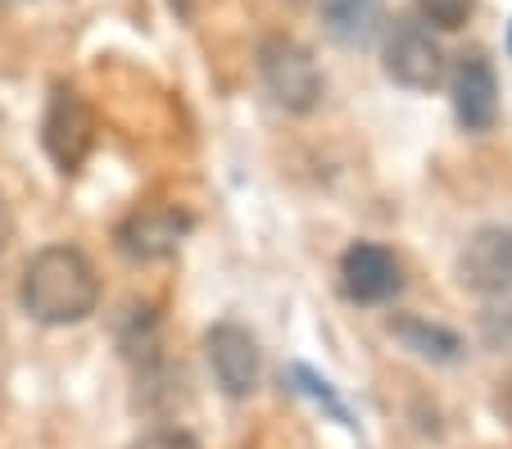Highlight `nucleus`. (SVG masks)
<instances>
[{
	"mask_svg": "<svg viewBox=\"0 0 512 449\" xmlns=\"http://www.w3.org/2000/svg\"><path fill=\"white\" fill-rule=\"evenodd\" d=\"M23 309L46 327H73L87 323L100 304V277L96 264L78 245H46L28 259L19 282Z\"/></svg>",
	"mask_w": 512,
	"mask_h": 449,
	"instance_id": "obj_1",
	"label": "nucleus"
},
{
	"mask_svg": "<svg viewBox=\"0 0 512 449\" xmlns=\"http://www.w3.org/2000/svg\"><path fill=\"white\" fill-rule=\"evenodd\" d=\"M259 82L272 96V105L286 114H313L327 91L318 59L290 37H268L259 46Z\"/></svg>",
	"mask_w": 512,
	"mask_h": 449,
	"instance_id": "obj_2",
	"label": "nucleus"
},
{
	"mask_svg": "<svg viewBox=\"0 0 512 449\" xmlns=\"http://www.w3.org/2000/svg\"><path fill=\"white\" fill-rule=\"evenodd\" d=\"M386 78L408 91H435L445 82V50L422 14H399L386 28Z\"/></svg>",
	"mask_w": 512,
	"mask_h": 449,
	"instance_id": "obj_3",
	"label": "nucleus"
},
{
	"mask_svg": "<svg viewBox=\"0 0 512 449\" xmlns=\"http://www.w3.org/2000/svg\"><path fill=\"white\" fill-rule=\"evenodd\" d=\"M41 146H46L50 164L59 173H78L87 164L91 146H96V114L73 87H55L41 114Z\"/></svg>",
	"mask_w": 512,
	"mask_h": 449,
	"instance_id": "obj_4",
	"label": "nucleus"
},
{
	"mask_svg": "<svg viewBox=\"0 0 512 449\" xmlns=\"http://www.w3.org/2000/svg\"><path fill=\"white\" fill-rule=\"evenodd\" d=\"M191 227L195 218L177 205H141L114 227V245L132 264H159V259H173Z\"/></svg>",
	"mask_w": 512,
	"mask_h": 449,
	"instance_id": "obj_5",
	"label": "nucleus"
},
{
	"mask_svg": "<svg viewBox=\"0 0 512 449\" xmlns=\"http://www.w3.org/2000/svg\"><path fill=\"white\" fill-rule=\"evenodd\" d=\"M340 291L354 304H390L404 291V268L377 241H354L340 254Z\"/></svg>",
	"mask_w": 512,
	"mask_h": 449,
	"instance_id": "obj_6",
	"label": "nucleus"
},
{
	"mask_svg": "<svg viewBox=\"0 0 512 449\" xmlns=\"http://www.w3.org/2000/svg\"><path fill=\"white\" fill-rule=\"evenodd\" d=\"M449 100L463 132H490L499 118V78L485 50H463L449 73Z\"/></svg>",
	"mask_w": 512,
	"mask_h": 449,
	"instance_id": "obj_7",
	"label": "nucleus"
},
{
	"mask_svg": "<svg viewBox=\"0 0 512 449\" xmlns=\"http://www.w3.org/2000/svg\"><path fill=\"white\" fill-rule=\"evenodd\" d=\"M204 354H209L213 381L223 386V395H232V400L254 395L263 359H259V341H254L245 327H236V323L209 327V336H204Z\"/></svg>",
	"mask_w": 512,
	"mask_h": 449,
	"instance_id": "obj_8",
	"label": "nucleus"
},
{
	"mask_svg": "<svg viewBox=\"0 0 512 449\" xmlns=\"http://www.w3.org/2000/svg\"><path fill=\"white\" fill-rule=\"evenodd\" d=\"M458 282L476 295L512 291V227H481L458 254Z\"/></svg>",
	"mask_w": 512,
	"mask_h": 449,
	"instance_id": "obj_9",
	"label": "nucleus"
},
{
	"mask_svg": "<svg viewBox=\"0 0 512 449\" xmlns=\"http://www.w3.org/2000/svg\"><path fill=\"white\" fill-rule=\"evenodd\" d=\"M318 14L340 46H368L386 23V0H318Z\"/></svg>",
	"mask_w": 512,
	"mask_h": 449,
	"instance_id": "obj_10",
	"label": "nucleus"
},
{
	"mask_svg": "<svg viewBox=\"0 0 512 449\" xmlns=\"http://www.w3.org/2000/svg\"><path fill=\"white\" fill-rule=\"evenodd\" d=\"M390 336L426 363H458L463 359V336L440 327V323H426L417 313H395V318H390Z\"/></svg>",
	"mask_w": 512,
	"mask_h": 449,
	"instance_id": "obj_11",
	"label": "nucleus"
},
{
	"mask_svg": "<svg viewBox=\"0 0 512 449\" xmlns=\"http://www.w3.org/2000/svg\"><path fill=\"white\" fill-rule=\"evenodd\" d=\"M286 381H290V391H300V395H309L318 409H327L336 422H345V427H354V413H349V404L336 395V386H331L327 377H318L313 368H304V363H290L286 368Z\"/></svg>",
	"mask_w": 512,
	"mask_h": 449,
	"instance_id": "obj_12",
	"label": "nucleus"
},
{
	"mask_svg": "<svg viewBox=\"0 0 512 449\" xmlns=\"http://www.w3.org/2000/svg\"><path fill=\"white\" fill-rule=\"evenodd\" d=\"M472 5H476V0H417L422 19L435 23V28H445V32L463 28V23L472 19Z\"/></svg>",
	"mask_w": 512,
	"mask_h": 449,
	"instance_id": "obj_13",
	"label": "nucleus"
},
{
	"mask_svg": "<svg viewBox=\"0 0 512 449\" xmlns=\"http://www.w3.org/2000/svg\"><path fill=\"white\" fill-rule=\"evenodd\" d=\"M132 449H204V445L177 427H159V431H145L141 440H132Z\"/></svg>",
	"mask_w": 512,
	"mask_h": 449,
	"instance_id": "obj_14",
	"label": "nucleus"
},
{
	"mask_svg": "<svg viewBox=\"0 0 512 449\" xmlns=\"http://www.w3.org/2000/svg\"><path fill=\"white\" fill-rule=\"evenodd\" d=\"M10 236H14V218H10L5 196H0V259H5V250H10Z\"/></svg>",
	"mask_w": 512,
	"mask_h": 449,
	"instance_id": "obj_15",
	"label": "nucleus"
},
{
	"mask_svg": "<svg viewBox=\"0 0 512 449\" xmlns=\"http://www.w3.org/2000/svg\"><path fill=\"white\" fill-rule=\"evenodd\" d=\"M508 55H512V23H508Z\"/></svg>",
	"mask_w": 512,
	"mask_h": 449,
	"instance_id": "obj_16",
	"label": "nucleus"
}]
</instances>
